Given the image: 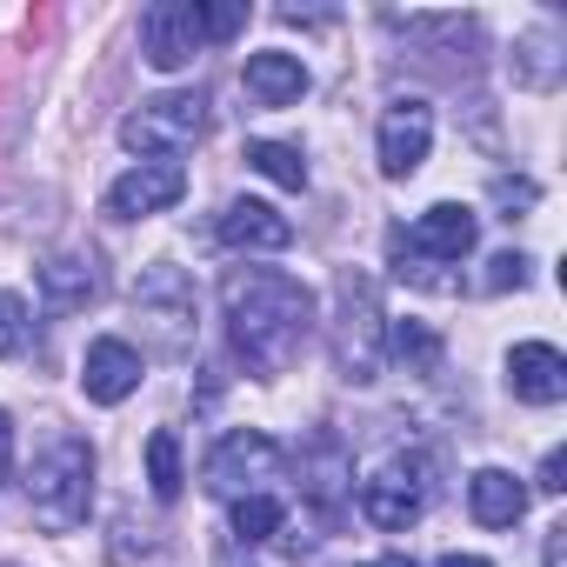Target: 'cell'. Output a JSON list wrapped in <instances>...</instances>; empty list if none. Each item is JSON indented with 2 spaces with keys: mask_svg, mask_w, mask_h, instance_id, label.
<instances>
[{
  "mask_svg": "<svg viewBox=\"0 0 567 567\" xmlns=\"http://www.w3.org/2000/svg\"><path fill=\"white\" fill-rule=\"evenodd\" d=\"M220 321H227V341L240 354V368L254 381H280L301 348L315 341V288L295 274H280V267H234L220 280Z\"/></svg>",
  "mask_w": 567,
  "mask_h": 567,
  "instance_id": "obj_1",
  "label": "cell"
},
{
  "mask_svg": "<svg viewBox=\"0 0 567 567\" xmlns=\"http://www.w3.org/2000/svg\"><path fill=\"white\" fill-rule=\"evenodd\" d=\"M21 487H28V507H34V520L48 534H74L87 520V507H94V447L81 434H68V427L48 434L34 447V467L21 474Z\"/></svg>",
  "mask_w": 567,
  "mask_h": 567,
  "instance_id": "obj_2",
  "label": "cell"
},
{
  "mask_svg": "<svg viewBox=\"0 0 567 567\" xmlns=\"http://www.w3.org/2000/svg\"><path fill=\"white\" fill-rule=\"evenodd\" d=\"M127 308H134L141 354H161V361L194 354V334H200V301H194L187 267H174V260H147V267L134 274V288H127Z\"/></svg>",
  "mask_w": 567,
  "mask_h": 567,
  "instance_id": "obj_3",
  "label": "cell"
},
{
  "mask_svg": "<svg viewBox=\"0 0 567 567\" xmlns=\"http://www.w3.org/2000/svg\"><path fill=\"white\" fill-rule=\"evenodd\" d=\"M328 341H334V368L348 388H374L381 368H388V315H381V288L368 274H341L334 280V321H328Z\"/></svg>",
  "mask_w": 567,
  "mask_h": 567,
  "instance_id": "obj_4",
  "label": "cell"
},
{
  "mask_svg": "<svg viewBox=\"0 0 567 567\" xmlns=\"http://www.w3.org/2000/svg\"><path fill=\"white\" fill-rule=\"evenodd\" d=\"M434 494H441L434 454H427V447H401V454H388V461L361 481V514H368L381 534H408V527L434 507Z\"/></svg>",
  "mask_w": 567,
  "mask_h": 567,
  "instance_id": "obj_5",
  "label": "cell"
},
{
  "mask_svg": "<svg viewBox=\"0 0 567 567\" xmlns=\"http://www.w3.org/2000/svg\"><path fill=\"white\" fill-rule=\"evenodd\" d=\"M280 467H288V454H280L274 434L260 427H234L207 447L200 461V487L220 494V501H247V494H267V481H280Z\"/></svg>",
  "mask_w": 567,
  "mask_h": 567,
  "instance_id": "obj_6",
  "label": "cell"
},
{
  "mask_svg": "<svg viewBox=\"0 0 567 567\" xmlns=\"http://www.w3.org/2000/svg\"><path fill=\"white\" fill-rule=\"evenodd\" d=\"M200 134H207V94H200V87L154 94V101H141V107L121 121V141H127L141 161H174V154H187Z\"/></svg>",
  "mask_w": 567,
  "mask_h": 567,
  "instance_id": "obj_7",
  "label": "cell"
},
{
  "mask_svg": "<svg viewBox=\"0 0 567 567\" xmlns=\"http://www.w3.org/2000/svg\"><path fill=\"white\" fill-rule=\"evenodd\" d=\"M200 48V0H154L141 14V61L154 74H187Z\"/></svg>",
  "mask_w": 567,
  "mask_h": 567,
  "instance_id": "obj_8",
  "label": "cell"
},
{
  "mask_svg": "<svg viewBox=\"0 0 567 567\" xmlns=\"http://www.w3.org/2000/svg\"><path fill=\"white\" fill-rule=\"evenodd\" d=\"M301 501L321 514V527H334V520L348 514V501H354V454H348V441L328 434V427L301 447Z\"/></svg>",
  "mask_w": 567,
  "mask_h": 567,
  "instance_id": "obj_9",
  "label": "cell"
},
{
  "mask_svg": "<svg viewBox=\"0 0 567 567\" xmlns=\"http://www.w3.org/2000/svg\"><path fill=\"white\" fill-rule=\"evenodd\" d=\"M427 147H434V107H427L421 94H401V101H388V114H381V134H374L381 174H388V181H408V174H421Z\"/></svg>",
  "mask_w": 567,
  "mask_h": 567,
  "instance_id": "obj_10",
  "label": "cell"
},
{
  "mask_svg": "<svg viewBox=\"0 0 567 567\" xmlns=\"http://www.w3.org/2000/svg\"><path fill=\"white\" fill-rule=\"evenodd\" d=\"M474 240H481V214L474 207H461V200H434L408 234H394V247L408 254V260H467L474 254Z\"/></svg>",
  "mask_w": 567,
  "mask_h": 567,
  "instance_id": "obj_11",
  "label": "cell"
},
{
  "mask_svg": "<svg viewBox=\"0 0 567 567\" xmlns=\"http://www.w3.org/2000/svg\"><path fill=\"white\" fill-rule=\"evenodd\" d=\"M181 194H187V167L181 161H141V167H127L107 187V214L114 220H147V214H167Z\"/></svg>",
  "mask_w": 567,
  "mask_h": 567,
  "instance_id": "obj_12",
  "label": "cell"
},
{
  "mask_svg": "<svg viewBox=\"0 0 567 567\" xmlns=\"http://www.w3.org/2000/svg\"><path fill=\"white\" fill-rule=\"evenodd\" d=\"M101 295H107L101 254H87V247H68V254H48V260H41V301H48L54 315H87Z\"/></svg>",
  "mask_w": 567,
  "mask_h": 567,
  "instance_id": "obj_13",
  "label": "cell"
},
{
  "mask_svg": "<svg viewBox=\"0 0 567 567\" xmlns=\"http://www.w3.org/2000/svg\"><path fill=\"white\" fill-rule=\"evenodd\" d=\"M134 388H141V348L121 341V334L87 341V354H81V394L94 408H121Z\"/></svg>",
  "mask_w": 567,
  "mask_h": 567,
  "instance_id": "obj_14",
  "label": "cell"
},
{
  "mask_svg": "<svg viewBox=\"0 0 567 567\" xmlns=\"http://www.w3.org/2000/svg\"><path fill=\"white\" fill-rule=\"evenodd\" d=\"M507 394L527 408H554L567 401V354L554 341H520L507 348Z\"/></svg>",
  "mask_w": 567,
  "mask_h": 567,
  "instance_id": "obj_15",
  "label": "cell"
},
{
  "mask_svg": "<svg viewBox=\"0 0 567 567\" xmlns=\"http://www.w3.org/2000/svg\"><path fill=\"white\" fill-rule=\"evenodd\" d=\"M214 234L234 254H280V247H295V220L280 207H267V200H227Z\"/></svg>",
  "mask_w": 567,
  "mask_h": 567,
  "instance_id": "obj_16",
  "label": "cell"
},
{
  "mask_svg": "<svg viewBox=\"0 0 567 567\" xmlns=\"http://www.w3.org/2000/svg\"><path fill=\"white\" fill-rule=\"evenodd\" d=\"M240 87H247V101H254V107H295V101L308 94V68H301V54L267 48V54H247Z\"/></svg>",
  "mask_w": 567,
  "mask_h": 567,
  "instance_id": "obj_17",
  "label": "cell"
},
{
  "mask_svg": "<svg viewBox=\"0 0 567 567\" xmlns=\"http://www.w3.org/2000/svg\"><path fill=\"white\" fill-rule=\"evenodd\" d=\"M467 514H474L481 527H514V520L527 514L520 474H507V467H474V474H467Z\"/></svg>",
  "mask_w": 567,
  "mask_h": 567,
  "instance_id": "obj_18",
  "label": "cell"
},
{
  "mask_svg": "<svg viewBox=\"0 0 567 567\" xmlns=\"http://www.w3.org/2000/svg\"><path fill=\"white\" fill-rule=\"evenodd\" d=\"M560 74H567V34L554 21L514 41V81L520 87H540L547 94V87H560Z\"/></svg>",
  "mask_w": 567,
  "mask_h": 567,
  "instance_id": "obj_19",
  "label": "cell"
},
{
  "mask_svg": "<svg viewBox=\"0 0 567 567\" xmlns=\"http://www.w3.org/2000/svg\"><path fill=\"white\" fill-rule=\"evenodd\" d=\"M388 361H401L408 374H434L441 368V334L427 321H388Z\"/></svg>",
  "mask_w": 567,
  "mask_h": 567,
  "instance_id": "obj_20",
  "label": "cell"
},
{
  "mask_svg": "<svg viewBox=\"0 0 567 567\" xmlns=\"http://www.w3.org/2000/svg\"><path fill=\"white\" fill-rule=\"evenodd\" d=\"M247 167L254 174H267L274 187H308V161H301V147H288V141H247Z\"/></svg>",
  "mask_w": 567,
  "mask_h": 567,
  "instance_id": "obj_21",
  "label": "cell"
},
{
  "mask_svg": "<svg viewBox=\"0 0 567 567\" xmlns=\"http://www.w3.org/2000/svg\"><path fill=\"white\" fill-rule=\"evenodd\" d=\"M181 434L174 427H154L147 434V487H154V501H181Z\"/></svg>",
  "mask_w": 567,
  "mask_h": 567,
  "instance_id": "obj_22",
  "label": "cell"
},
{
  "mask_svg": "<svg viewBox=\"0 0 567 567\" xmlns=\"http://www.w3.org/2000/svg\"><path fill=\"white\" fill-rule=\"evenodd\" d=\"M280 520H288V507H280L274 494H247V501H234V540H240V547L274 540V534H280Z\"/></svg>",
  "mask_w": 567,
  "mask_h": 567,
  "instance_id": "obj_23",
  "label": "cell"
},
{
  "mask_svg": "<svg viewBox=\"0 0 567 567\" xmlns=\"http://www.w3.org/2000/svg\"><path fill=\"white\" fill-rule=\"evenodd\" d=\"M34 348V321H28V301L21 295H0V354L21 361Z\"/></svg>",
  "mask_w": 567,
  "mask_h": 567,
  "instance_id": "obj_24",
  "label": "cell"
},
{
  "mask_svg": "<svg viewBox=\"0 0 567 567\" xmlns=\"http://www.w3.org/2000/svg\"><path fill=\"white\" fill-rule=\"evenodd\" d=\"M527 280H534V260H527L520 247H507V254H494V260H487V274H481V288H487V295H507V288L520 295Z\"/></svg>",
  "mask_w": 567,
  "mask_h": 567,
  "instance_id": "obj_25",
  "label": "cell"
},
{
  "mask_svg": "<svg viewBox=\"0 0 567 567\" xmlns=\"http://www.w3.org/2000/svg\"><path fill=\"white\" fill-rule=\"evenodd\" d=\"M240 28H247L240 0H200V41H234Z\"/></svg>",
  "mask_w": 567,
  "mask_h": 567,
  "instance_id": "obj_26",
  "label": "cell"
},
{
  "mask_svg": "<svg viewBox=\"0 0 567 567\" xmlns=\"http://www.w3.org/2000/svg\"><path fill=\"white\" fill-rule=\"evenodd\" d=\"M534 200H540V187H534V181H507V174L494 181V207H501V220H520Z\"/></svg>",
  "mask_w": 567,
  "mask_h": 567,
  "instance_id": "obj_27",
  "label": "cell"
},
{
  "mask_svg": "<svg viewBox=\"0 0 567 567\" xmlns=\"http://www.w3.org/2000/svg\"><path fill=\"white\" fill-rule=\"evenodd\" d=\"M560 487H567V454L554 447V454L540 461V494H560Z\"/></svg>",
  "mask_w": 567,
  "mask_h": 567,
  "instance_id": "obj_28",
  "label": "cell"
},
{
  "mask_svg": "<svg viewBox=\"0 0 567 567\" xmlns=\"http://www.w3.org/2000/svg\"><path fill=\"white\" fill-rule=\"evenodd\" d=\"M8 474H14V414L0 408V481H8Z\"/></svg>",
  "mask_w": 567,
  "mask_h": 567,
  "instance_id": "obj_29",
  "label": "cell"
},
{
  "mask_svg": "<svg viewBox=\"0 0 567 567\" xmlns=\"http://www.w3.org/2000/svg\"><path fill=\"white\" fill-rule=\"evenodd\" d=\"M540 567H567V527H547V554Z\"/></svg>",
  "mask_w": 567,
  "mask_h": 567,
  "instance_id": "obj_30",
  "label": "cell"
},
{
  "mask_svg": "<svg viewBox=\"0 0 567 567\" xmlns=\"http://www.w3.org/2000/svg\"><path fill=\"white\" fill-rule=\"evenodd\" d=\"M441 567H494V560H481V554H447Z\"/></svg>",
  "mask_w": 567,
  "mask_h": 567,
  "instance_id": "obj_31",
  "label": "cell"
},
{
  "mask_svg": "<svg viewBox=\"0 0 567 567\" xmlns=\"http://www.w3.org/2000/svg\"><path fill=\"white\" fill-rule=\"evenodd\" d=\"M374 567H414V560H408V554H381Z\"/></svg>",
  "mask_w": 567,
  "mask_h": 567,
  "instance_id": "obj_32",
  "label": "cell"
}]
</instances>
